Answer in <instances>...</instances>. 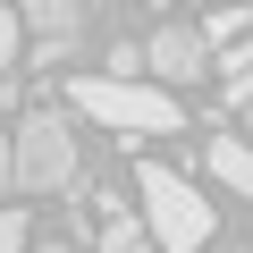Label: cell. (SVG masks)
Returning a JSON list of instances; mask_svg holds the SVG:
<instances>
[{
  "instance_id": "9",
  "label": "cell",
  "mask_w": 253,
  "mask_h": 253,
  "mask_svg": "<svg viewBox=\"0 0 253 253\" xmlns=\"http://www.w3.org/2000/svg\"><path fill=\"white\" fill-rule=\"evenodd\" d=\"M203 42L219 51V42H245V9H211L203 17Z\"/></svg>"
},
{
  "instance_id": "3",
  "label": "cell",
  "mask_w": 253,
  "mask_h": 253,
  "mask_svg": "<svg viewBox=\"0 0 253 253\" xmlns=\"http://www.w3.org/2000/svg\"><path fill=\"white\" fill-rule=\"evenodd\" d=\"M9 177H17L26 194L76 186V135H68L59 110H26V118H17V135H9Z\"/></svg>"
},
{
  "instance_id": "7",
  "label": "cell",
  "mask_w": 253,
  "mask_h": 253,
  "mask_svg": "<svg viewBox=\"0 0 253 253\" xmlns=\"http://www.w3.org/2000/svg\"><path fill=\"white\" fill-rule=\"evenodd\" d=\"M219 93L245 110L253 101V42H219Z\"/></svg>"
},
{
  "instance_id": "12",
  "label": "cell",
  "mask_w": 253,
  "mask_h": 253,
  "mask_svg": "<svg viewBox=\"0 0 253 253\" xmlns=\"http://www.w3.org/2000/svg\"><path fill=\"white\" fill-rule=\"evenodd\" d=\"M0 194H9V135H0Z\"/></svg>"
},
{
  "instance_id": "1",
  "label": "cell",
  "mask_w": 253,
  "mask_h": 253,
  "mask_svg": "<svg viewBox=\"0 0 253 253\" xmlns=\"http://www.w3.org/2000/svg\"><path fill=\"white\" fill-rule=\"evenodd\" d=\"M68 101L101 126H118V135H177V93L161 84H135V76H76Z\"/></svg>"
},
{
  "instance_id": "13",
  "label": "cell",
  "mask_w": 253,
  "mask_h": 253,
  "mask_svg": "<svg viewBox=\"0 0 253 253\" xmlns=\"http://www.w3.org/2000/svg\"><path fill=\"white\" fill-rule=\"evenodd\" d=\"M245 144H253V101H245Z\"/></svg>"
},
{
  "instance_id": "15",
  "label": "cell",
  "mask_w": 253,
  "mask_h": 253,
  "mask_svg": "<svg viewBox=\"0 0 253 253\" xmlns=\"http://www.w3.org/2000/svg\"><path fill=\"white\" fill-rule=\"evenodd\" d=\"M228 253H253V245H228Z\"/></svg>"
},
{
  "instance_id": "8",
  "label": "cell",
  "mask_w": 253,
  "mask_h": 253,
  "mask_svg": "<svg viewBox=\"0 0 253 253\" xmlns=\"http://www.w3.org/2000/svg\"><path fill=\"white\" fill-rule=\"evenodd\" d=\"M152 245V228L144 219H126V211H101V253H144Z\"/></svg>"
},
{
  "instance_id": "14",
  "label": "cell",
  "mask_w": 253,
  "mask_h": 253,
  "mask_svg": "<svg viewBox=\"0 0 253 253\" xmlns=\"http://www.w3.org/2000/svg\"><path fill=\"white\" fill-rule=\"evenodd\" d=\"M42 253H68V245H42Z\"/></svg>"
},
{
  "instance_id": "10",
  "label": "cell",
  "mask_w": 253,
  "mask_h": 253,
  "mask_svg": "<svg viewBox=\"0 0 253 253\" xmlns=\"http://www.w3.org/2000/svg\"><path fill=\"white\" fill-rule=\"evenodd\" d=\"M0 253H26V211L0 203Z\"/></svg>"
},
{
  "instance_id": "11",
  "label": "cell",
  "mask_w": 253,
  "mask_h": 253,
  "mask_svg": "<svg viewBox=\"0 0 253 253\" xmlns=\"http://www.w3.org/2000/svg\"><path fill=\"white\" fill-rule=\"evenodd\" d=\"M9 59H17V17L0 9V68H9Z\"/></svg>"
},
{
  "instance_id": "4",
  "label": "cell",
  "mask_w": 253,
  "mask_h": 253,
  "mask_svg": "<svg viewBox=\"0 0 253 253\" xmlns=\"http://www.w3.org/2000/svg\"><path fill=\"white\" fill-rule=\"evenodd\" d=\"M144 68H152L161 84H194V76H211V42H203V26H161V34L144 42Z\"/></svg>"
},
{
  "instance_id": "2",
  "label": "cell",
  "mask_w": 253,
  "mask_h": 253,
  "mask_svg": "<svg viewBox=\"0 0 253 253\" xmlns=\"http://www.w3.org/2000/svg\"><path fill=\"white\" fill-rule=\"evenodd\" d=\"M135 194H144V228H152L161 253H203V245H211V203H203L177 169L144 161V169H135Z\"/></svg>"
},
{
  "instance_id": "5",
  "label": "cell",
  "mask_w": 253,
  "mask_h": 253,
  "mask_svg": "<svg viewBox=\"0 0 253 253\" xmlns=\"http://www.w3.org/2000/svg\"><path fill=\"white\" fill-rule=\"evenodd\" d=\"M203 161H211V177H219L228 194H245V203H253V144H245V135H211V152H203Z\"/></svg>"
},
{
  "instance_id": "6",
  "label": "cell",
  "mask_w": 253,
  "mask_h": 253,
  "mask_svg": "<svg viewBox=\"0 0 253 253\" xmlns=\"http://www.w3.org/2000/svg\"><path fill=\"white\" fill-rule=\"evenodd\" d=\"M17 17H26L42 42H76V26H84V0H17Z\"/></svg>"
}]
</instances>
